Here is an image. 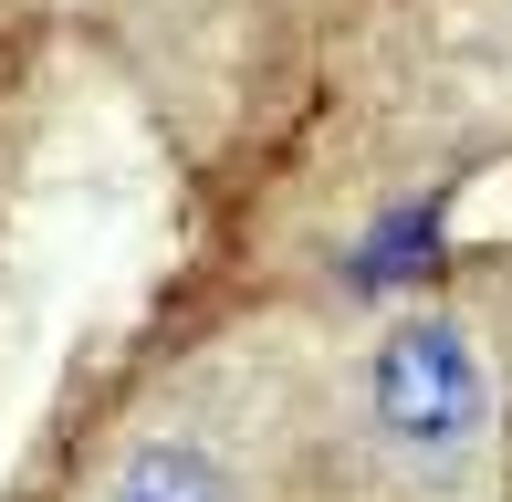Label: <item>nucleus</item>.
<instances>
[{
	"mask_svg": "<svg viewBox=\"0 0 512 502\" xmlns=\"http://www.w3.org/2000/svg\"><path fill=\"white\" fill-rule=\"evenodd\" d=\"M105 502H241V492H230V471L209 461L199 440H178V429H168V440H136V450H126V471H115Z\"/></svg>",
	"mask_w": 512,
	"mask_h": 502,
	"instance_id": "2",
	"label": "nucleus"
},
{
	"mask_svg": "<svg viewBox=\"0 0 512 502\" xmlns=\"http://www.w3.org/2000/svg\"><path fill=\"white\" fill-rule=\"evenodd\" d=\"M366 429L398 471H460L492 440V377H481L471 335L439 325V314L398 325L366 367Z\"/></svg>",
	"mask_w": 512,
	"mask_h": 502,
	"instance_id": "1",
	"label": "nucleus"
}]
</instances>
